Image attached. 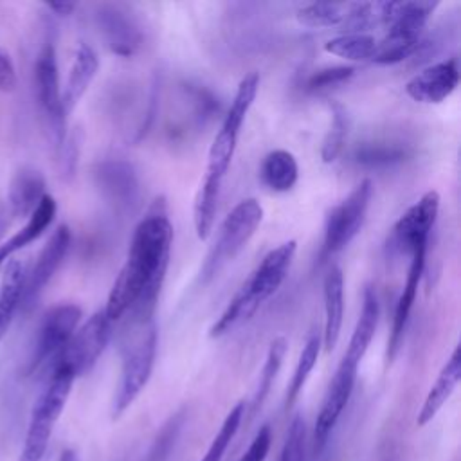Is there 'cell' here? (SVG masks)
<instances>
[{
	"label": "cell",
	"instance_id": "6da1fadb",
	"mask_svg": "<svg viewBox=\"0 0 461 461\" xmlns=\"http://www.w3.org/2000/svg\"><path fill=\"white\" fill-rule=\"evenodd\" d=\"M173 243V225L164 200H155L133 230L128 258L108 294L104 313L115 322L130 313V324L142 328L151 322Z\"/></svg>",
	"mask_w": 461,
	"mask_h": 461
},
{
	"label": "cell",
	"instance_id": "7a4b0ae2",
	"mask_svg": "<svg viewBox=\"0 0 461 461\" xmlns=\"http://www.w3.org/2000/svg\"><path fill=\"white\" fill-rule=\"evenodd\" d=\"M295 249H297V243L290 240L272 249L261 259L256 270L249 276V279L241 285V288L229 301L221 315L211 326L209 330L211 339L223 337L236 324L249 321L261 308V304L270 295L276 294V290L281 286V283L285 281L290 270V265L295 256Z\"/></svg>",
	"mask_w": 461,
	"mask_h": 461
},
{
	"label": "cell",
	"instance_id": "3957f363",
	"mask_svg": "<svg viewBox=\"0 0 461 461\" xmlns=\"http://www.w3.org/2000/svg\"><path fill=\"white\" fill-rule=\"evenodd\" d=\"M438 2H380V23L387 25V34L376 43L373 61L378 65H394L412 56L420 47L423 27Z\"/></svg>",
	"mask_w": 461,
	"mask_h": 461
},
{
	"label": "cell",
	"instance_id": "277c9868",
	"mask_svg": "<svg viewBox=\"0 0 461 461\" xmlns=\"http://www.w3.org/2000/svg\"><path fill=\"white\" fill-rule=\"evenodd\" d=\"M74 373L63 366H54L50 367V375L47 378L45 387L41 389L40 396L36 398L32 409H31V416H29V423H27V430H25V438H23V445H22V452L18 461H41L43 456L47 454L54 427L65 409V403L68 400V394L72 391L74 385Z\"/></svg>",
	"mask_w": 461,
	"mask_h": 461
},
{
	"label": "cell",
	"instance_id": "5b68a950",
	"mask_svg": "<svg viewBox=\"0 0 461 461\" xmlns=\"http://www.w3.org/2000/svg\"><path fill=\"white\" fill-rule=\"evenodd\" d=\"M263 220V207L256 198L238 202L225 216L218 238L202 265V281H211L229 261H232L241 249L254 236Z\"/></svg>",
	"mask_w": 461,
	"mask_h": 461
},
{
	"label": "cell",
	"instance_id": "8992f818",
	"mask_svg": "<svg viewBox=\"0 0 461 461\" xmlns=\"http://www.w3.org/2000/svg\"><path fill=\"white\" fill-rule=\"evenodd\" d=\"M157 357V328L153 322L137 330L133 340L126 346L121 376L112 405V418H119L146 387Z\"/></svg>",
	"mask_w": 461,
	"mask_h": 461
},
{
	"label": "cell",
	"instance_id": "52a82bcc",
	"mask_svg": "<svg viewBox=\"0 0 461 461\" xmlns=\"http://www.w3.org/2000/svg\"><path fill=\"white\" fill-rule=\"evenodd\" d=\"M258 86H259L258 72H250L240 81L234 99H232V103L223 117V122H221L220 130L216 131L212 144L209 148L205 175L223 180V176L230 166V160L234 157V151H236L240 130L243 126V121H245L254 99H256Z\"/></svg>",
	"mask_w": 461,
	"mask_h": 461
},
{
	"label": "cell",
	"instance_id": "ba28073f",
	"mask_svg": "<svg viewBox=\"0 0 461 461\" xmlns=\"http://www.w3.org/2000/svg\"><path fill=\"white\" fill-rule=\"evenodd\" d=\"M373 194V184L369 178L362 180L353 191L340 200L326 216L324 240H322V258H330L342 250L358 234L366 220L369 200Z\"/></svg>",
	"mask_w": 461,
	"mask_h": 461
},
{
	"label": "cell",
	"instance_id": "9c48e42d",
	"mask_svg": "<svg viewBox=\"0 0 461 461\" xmlns=\"http://www.w3.org/2000/svg\"><path fill=\"white\" fill-rule=\"evenodd\" d=\"M81 321V308L74 303H61L52 306L41 319L32 344V351L27 362V375L34 373L45 364H52L54 358L72 339Z\"/></svg>",
	"mask_w": 461,
	"mask_h": 461
},
{
	"label": "cell",
	"instance_id": "30bf717a",
	"mask_svg": "<svg viewBox=\"0 0 461 461\" xmlns=\"http://www.w3.org/2000/svg\"><path fill=\"white\" fill-rule=\"evenodd\" d=\"M112 324L113 322L106 317L104 310L90 315L86 322L74 331L68 344L49 367L63 366L70 369L76 378L90 371L112 337Z\"/></svg>",
	"mask_w": 461,
	"mask_h": 461
},
{
	"label": "cell",
	"instance_id": "8fae6325",
	"mask_svg": "<svg viewBox=\"0 0 461 461\" xmlns=\"http://www.w3.org/2000/svg\"><path fill=\"white\" fill-rule=\"evenodd\" d=\"M34 92L40 110L45 115L54 146L59 149L67 139V115L61 104V88L52 43L43 45L34 63Z\"/></svg>",
	"mask_w": 461,
	"mask_h": 461
},
{
	"label": "cell",
	"instance_id": "7c38bea8",
	"mask_svg": "<svg viewBox=\"0 0 461 461\" xmlns=\"http://www.w3.org/2000/svg\"><path fill=\"white\" fill-rule=\"evenodd\" d=\"M439 212V194L430 189L421 194L394 223L387 249L396 254H414L418 249L427 247L429 234L436 223Z\"/></svg>",
	"mask_w": 461,
	"mask_h": 461
},
{
	"label": "cell",
	"instance_id": "4fadbf2b",
	"mask_svg": "<svg viewBox=\"0 0 461 461\" xmlns=\"http://www.w3.org/2000/svg\"><path fill=\"white\" fill-rule=\"evenodd\" d=\"M357 373H358V366L342 358L333 378L330 380V385L326 389V394L322 398V403L313 425V447L317 450H321L326 445L328 436L331 434L339 418L342 416V411L346 409L351 398Z\"/></svg>",
	"mask_w": 461,
	"mask_h": 461
},
{
	"label": "cell",
	"instance_id": "5bb4252c",
	"mask_svg": "<svg viewBox=\"0 0 461 461\" xmlns=\"http://www.w3.org/2000/svg\"><path fill=\"white\" fill-rule=\"evenodd\" d=\"M68 247H70V229L67 225H59L43 245L31 272L25 274L22 306H20L23 312H29L36 304L41 292L45 290V286L49 285V281L63 263L68 252Z\"/></svg>",
	"mask_w": 461,
	"mask_h": 461
},
{
	"label": "cell",
	"instance_id": "9a60e30c",
	"mask_svg": "<svg viewBox=\"0 0 461 461\" xmlns=\"http://www.w3.org/2000/svg\"><path fill=\"white\" fill-rule=\"evenodd\" d=\"M459 83V68L456 59H445L425 67L416 76H412L405 92L411 99L423 104H438L445 101Z\"/></svg>",
	"mask_w": 461,
	"mask_h": 461
},
{
	"label": "cell",
	"instance_id": "2e32d148",
	"mask_svg": "<svg viewBox=\"0 0 461 461\" xmlns=\"http://www.w3.org/2000/svg\"><path fill=\"white\" fill-rule=\"evenodd\" d=\"M425 252H427V247L418 249L412 254L403 290H402V294L396 301V308H394V313H393V326H391V333H389V340H387V353H385L387 362H391L396 357L398 349H400L403 331H405V326H407V321H409V315H411L416 294H418L420 279H421V274H423Z\"/></svg>",
	"mask_w": 461,
	"mask_h": 461
},
{
	"label": "cell",
	"instance_id": "e0dca14e",
	"mask_svg": "<svg viewBox=\"0 0 461 461\" xmlns=\"http://www.w3.org/2000/svg\"><path fill=\"white\" fill-rule=\"evenodd\" d=\"M95 22L99 32L113 54L128 58L137 50L140 43V32L133 20L126 16V13L113 5H103L95 13Z\"/></svg>",
	"mask_w": 461,
	"mask_h": 461
},
{
	"label": "cell",
	"instance_id": "ac0fdd59",
	"mask_svg": "<svg viewBox=\"0 0 461 461\" xmlns=\"http://www.w3.org/2000/svg\"><path fill=\"white\" fill-rule=\"evenodd\" d=\"M324 294V330H322V346L326 351H331L340 337L342 319H344V277L342 270L333 265L324 276L322 285Z\"/></svg>",
	"mask_w": 461,
	"mask_h": 461
},
{
	"label": "cell",
	"instance_id": "d6986e66",
	"mask_svg": "<svg viewBox=\"0 0 461 461\" xmlns=\"http://www.w3.org/2000/svg\"><path fill=\"white\" fill-rule=\"evenodd\" d=\"M459 380H461V353H459V346H456L450 358L445 362L438 378L430 385V389L418 411V416H416L418 427H425L429 421H432L436 418L439 409L452 396Z\"/></svg>",
	"mask_w": 461,
	"mask_h": 461
},
{
	"label": "cell",
	"instance_id": "ffe728a7",
	"mask_svg": "<svg viewBox=\"0 0 461 461\" xmlns=\"http://www.w3.org/2000/svg\"><path fill=\"white\" fill-rule=\"evenodd\" d=\"M56 211H58L56 200L50 194H45L36 205V209L31 212V216L27 218L25 225L20 230H16V234H13L9 240L0 243V270L14 252L31 245L50 227V223L54 221Z\"/></svg>",
	"mask_w": 461,
	"mask_h": 461
},
{
	"label": "cell",
	"instance_id": "44dd1931",
	"mask_svg": "<svg viewBox=\"0 0 461 461\" xmlns=\"http://www.w3.org/2000/svg\"><path fill=\"white\" fill-rule=\"evenodd\" d=\"M97 68H99V59L95 50L90 45L81 43L76 50L74 63L68 70L65 88L61 90V104H63L65 115H68L76 108L83 94L88 90L92 79L95 77Z\"/></svg>",
	"mask_w": 461,
	"mask_h": 461
},
{
	"label": "cell",
	"instance_id": "7402d4cb",
	"mask_svg": "<svg viewBox=\"0 0 461 461\" xmlns=\"http://www.w3.org/2000/svg\"><path fill=\"white\" fill-rule=\"evenodd\" d=\"M378 315H380V304H378V297L376 292L371 285H367L364 288V295H362V310L360 315L357 319V324L353 328L351 339L348 342V349L344 353L342 358L360 366L373 337L378 326Z\"/></svg>",
	"mask_w": 461,
	"mask_h": 461
},
{
	"label": "cell",
	"instance_id": "603a6c76",
	"mask_svg": "<svg viewBox=\"0 0 461 461\" xmlns=\"http://www.w3.org/2000/svg\"><path fill=\"white\" fill-rule=\"evenodd\" d=\"M45 178L32 167H22L11 180L7 202L14 218L31 216L40 200L45 196Z\"/></svg>",
	"mask_w": 461,
	"mask_h": 461
},
{
	"label": "cell",
	"instance_id": "cb8c5ba5",
	"mask_svg": "<svg viewBox=\"0 0 461 461\" xmlns=\"http://www.w3.org/2000/svg\"><path fill=\"white\" fill-rule=\"evenodd\" d=\"M25 283V268L18 259H9L4 265L0 279V340L9 331L16 312L22 306V294Z\"/></svg>",
	"mask_w": 461,
	"mask_h": 461
},
{
	"label": "cell",
	"instance_id": "d4e9b609",
	"mask_svg": "<svg viewBox=\"0 0 461 461\" xmlns=\"http://www.w3.org/2000/svg\"><path fill=\"white\" fill-rule=\"evenodd\" d=\"M299 176L295 157L286 149H274L265 155L259 166V178L265 187L274 193L290 191Z\"/></svg>",
	"mask_w": 461,
	"mask_h": 461
},
{
	"label": "cell",
	"instance_id": "484cf974",
	"mask_svg": "<svg viewBox=\"0 0 461 461\" xmlns=\"http://www.w3.org/2000/svg\"><path fill=\"white\" fill-rule=\"evenodd\" d=\"M220 189H221L220 178L203 175V180L200 182V187H198V193H196L194 203H193L194 232H196V238L202 241H205L212 232Z\"/></svg>",
	"mask_w": 461,
	"mask_h": 461
},
{
	"label": "cell",
	"instance_id": "4316f807",
	"mask_svg": "<svg viewBox=\"0 0 461 461\" xmlns=\"http://www.w3.org/2000/svg\"><path fill=\"white\" fill-rule=\"evenodd\" d=\"M321 333L319 331H312L310 337L306 339L304 346H303V351L299 355V360L295 364V369H294V375L290 378V384H288V389H286V398H285V407H292L295 403V400L299 398L310 373L313 371L315 364H317V358H319V351H321Z\"/></svg>",
	"mask_w": 461,
	"mask_h": 461
},
{
	"label": "cell",
	"instance_id": "83f0119b",
	"mask_svg": "<svg viewBox=\"0 0 461 461\" xmlns=\"http://www.w3.org/2000/svg\"><path fill=\"white\" fill-rule=\"evenodd\" d=\"M376 43L378 41L371 34L346 32V34L328 40L324 43V50L333 56H339V58L364 61V59H373V56L376 52Z\"/></svg>",
	"mask_w": 461,
	"mask_h": 461
},
{
	"label": "cell",
	"instance_id": "f1b7e54d",
	"mask_svg": "<svg viewBox=\"0 0 461 461\" xmlns=\"http://www.w3.org/2000/svg\"><path fill=\"white\" fill-rule=\"evenodd\" d=\"M286 348H288V342H286L285 337H276L270 342V348H268V353H267L261 375H259V382H258V387H256V393H254V398H252L250 414H254L261 407L265 398L268 396V391H270V387H272V384H274V380H276V376L281 369L283 358L286 355Z\"/></svg>",
	"mask_w": 461,
	"mask_h": 461
},
{
	"label": "cell",
	"instance_id": "f546056e",
	"mask_svg": "<svg viewBox=\"0 0 461 461\" xmlns=\"http://www.w3.org/2000/svg\"><path fill=\"white\" fill-rule=\"evenodd\" d=\"M243 416H245V403L243 402H238L225 416L223 423L220 425L218 432L214 434V438L211 439L205 454L202 456L200 461H221L229 445L232 443L241 421H243Z\"/></svg>",
	"mask_w": 461,
	"mask_h": 461
},
{
	"label": "cell",
	"instance_id": "4dcf8cb0",
	"mask_svg": "<svg viewBox=\"0 0 461 461\" xmlns=\"http://www.w3.org/2000/svg\"><path fill=\"white\" fill-rule=\"evenodd\" d=\"M348 14V4L315 2L297 11V20L306 27H342Z\"/></svg>",
	"mask_w": 461,
	"mask_h": 461
},
{
	"label": "cell",
	"instance_id": "1f68e13d",
	"mask_svg": "<svg viewBox=\"0 0 461 461\" xmlns=\"http://www.w3.org/2000/svg\"><path fill=\"white\" fill-rule=\"evenodd\" d=\"M97 176L112 196L121 200H128V198L131 200V194L137 184H135V175L126 164H121V162L103 164L99 167Z\"/></svg>",
	"mask_w": 461,
	"mask_h": 461
},
{
	"label": "cell",
	"instance_id": "d6a6232c",
	"mask_svg": "<svg viewBox=\"0 0 461 461\" xmlns=\"http://www.w3.org/2000/svg\"><path fill=\"white\" fill-rule=\"evenodd\" d=\"M409 155L407 148H402L398 144H380V142H373V144H362L355 149L353 158L355 162L362 164V166H369V167H380V166H391V164H398L402 160H405V157Z\"/></svg>",
	"mask_w": 461,
	"mask_h": 461
},
{
	"label": "cell",
	"instance_id": "836d02e7",
	"mask_svg": "<svg viewBox=\"0 0 461 461\" xmlns=\"http://www.w3.org/2000/svg\"><path fill=\"white\" fill-rule=\"evenodd\" d=\"M348 128H349V121H348L346 110L335 103L331 106V126H330V131L326 133L322 148H321L322 162L330 164L340 155L346 137H348Z\"/></svg>",
	"mask_w": 461,
	"mask_h": 461
},
{
	"label": "cell",
	"instance_id": "e575fe53",
	"mask_svg": "<svg viewBox=\"0 0 461 461\" xmlns=\"http://www.w3.org/2000/svg\"><path fill=\"white\" fill-rule=\"evenodd\" d=\"M306 459V421L295 414L286 430L279 461H304Z\"/></svg>",
	"mask_w": 461,
	"mask_h": 461
},
{
	"label": "cell",
	"instance_id": "d590c367",
	"mask_svg": "<svg viewBox=\"0 0 461 461\" xmlns=\"http://www.w3.org/2000/svg\"><path fill=\"white\" fill-rule=\"evenodd\" d=\"M355 68L349 65H337V67H326L321 70H315L308 81H306V88L308 90H322L328 86H335L340 85L344 81H348L353 76Z\"/></svg>",
	"mask_w": 461,
	"mask_h": 461
},
{
	"label": "cell",
	"instance_id": "8d00e7d4",
	"mask_svg": "<svg viewBox=\"0 0 461 461\" xmlns=\"http://www.w3.org/2000/svg\"><path fill=\"white\" fill-rule=\"evenodd\" d=\"M270 443H272L270 427L263 425L258 430V434L254 436V439L250 441L245 454L238 461H265L268 456V450H270Z\"/></svg>",
	"mask_w": 461,
	"mask_h": 461
},
{
	"label": "cell",
	"instance_id": "74e56055",
	"mask_svg": "<svg viewBox=\"0 0 461 461\" xmlns=\"http://www.w3.org/2000/svg\"><path fill=\"white\" fill-rule=\"evenodd\" d=\"M18 85L16 68L11 58L0 50V92H13Z\"/></svg>",
	"mask_w": 461,
	"mask_h": 461
},
{
	"label": "cell",
	"instance_id": "f35d334b",
	"mask_svg": "<svg viewBox=\"0 0 461 461\" xmlns=\"http://www.w3.org/2000/svg\"><path fill=\"white\" fill-rule=\"evenodd\" d=\"M47 7H49V11H52L58 16H70L76 9V4H72V2H50V4H47Z\"/></svg>",
	"mask_w": 461,
	"mask_h": 461
},
{
	"label": "cell",
	"instance_id": "ab89813d",
	"mask_svg": "<svg viewBox=\"0 0 461 461\" xmlns=\"http://www.w3.org/2000/svg\"><path fill=\"white\" fill-rule=\"evenodd\" d=\"M59 461H79V459H77L76 450H72V448H63L61 454H59Z\"/></svg>",
	"mask_w": 461,
	"mask_h": 461
}]
</instances>
